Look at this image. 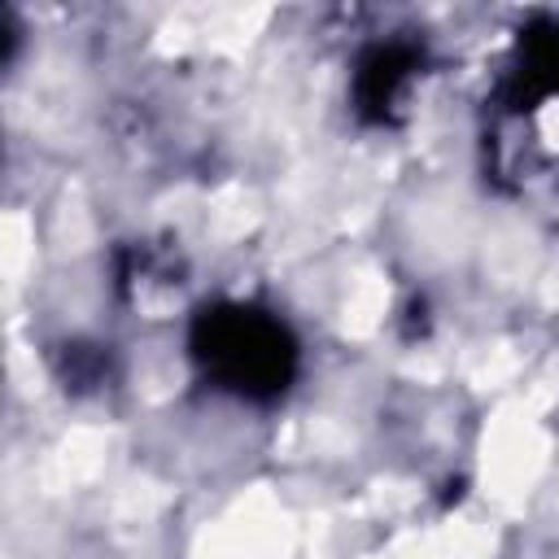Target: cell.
Instances as JSON below:
<instances>
[{"label":"cell","mask_w":559,"mask_h":559,"mask_svg":"<svg viewBox=\"0 0 559 559\" xmlns=\"http://www.w3.org/2000/svg\"><path fill=\"white\" fill-rule=\"evenodd\" d=\"M218 371H227L231 384H271L284 376V341H280V328L249 314V310H231V314H218L210 323V349Z\"/></svg>","instance_id":"6da1fadb"}]
</instances>
